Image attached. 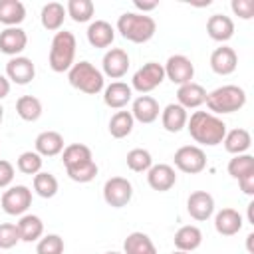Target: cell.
<instances>
[{
	"label": "cell",
	"instance_id": "obj_1",
	"mask_svg": "<svg viewBox=\"0 0 254 254\" xmlns=\"http://www.w3.org/2000/svg\"><path fill=\"white\" fill-rule=\"evenodd\" d=\"M187 129L192 141L204 147H214L222 143L226 135V123L210 111H194L187 121Z\"/></svg>",
	"mask_w": 254,
	"mask_h": 254
},
{
	"label": "cell",
	"instance_id": "obj_2",
	"mask_svg": "<svg viewBox=\"0 0 254 254\" xmlns=\"http://www.w3.org/2000/svg\"><path fill=\"white\" fill-rule=\"evenodd\" d=\"M117 32L133 44H145L149 42L157 32V22L149 14L139 12H123L117 18Z\"/></svg>",
	"mask_w": 254,
	"mask_h": 254
},
{
	"label": "cell",
	"instance_id": "obj_3",
	"mask_svg": "<svg viewBox=\"0 0 254 254\" xmlns=\"http://www.w3.org/2000/svg\"><path fill=\"white\" fill-rule=\"evenodd\" d=\"M206 107L214 115H224V113H234L240 111L246 105V91L240 85H220L212 91L206 93L204 99Z\"/></svg>",
	"mask_w": 254,
	"mask_h": 254
},
{
	"label": "cell",
	"instance_id": "obj_4",
	"mask_svg": "<svg viewBox=\"0 0 254 254\" xmlns=\"http://www.w3.org/2000/svg\"><path fill=\"white\" fill-rule=\"evenodd\" d=\"M75 36L67 30H60L54 34L52 38V46H50V56H48V64L52 67V71L56 73H64L69 71V67L75 64Z\"/></svg>",
	"mask_w": 254,
	"mask_h": 254
},
{
	"label": "cell",
	"instance_id": "obj_5",
	"mask_svg": "<svg viewBox=\"0 0 254 254\" xmlns=\"http://www.w3.org/2000/svg\"><path fill=\"white\" fill-rule=\"evenodd\" d=\"M67 81L81 93L97 95L105 87V75L91 62H75L67 71Z\"/></svg>",
	"mask_w": 254,
	"mask_h": 254
},
{
	"label": "cell",
	"instance_id": "obj_6",
	"mask_svg": "<svg viewBox=\"0 0 254 254\" xmlns=\"http://www.w3.org/2000/svg\"><path fill=\"white\" fill-rule=\"evenodd\" d=\"M165 81V69L159 62H147L143 64L131 77V89L139 91L141 95H147L149 91L157 89Z\"/></svg>",
	"mask_w": 254,
	"mask_h": 254
},
{
	"label": "cell",
	"instance_id": "obj_7",
	"mask_svg": "<svg viewBox=\"0 0 254 254\" xmlns=\"http://www.w3.org/2000/svg\"><path fill=\"white\" fill-rule=\"evenodd\" d=\"M0 206L6 214L10 216H22L28 212V208L32 206V190L26 185H14L8 187L2 192L0 198Z\"/></svg>",
	"mask_w": 254,
	"mask_h": 254
},
{
	"label": "cell",
	"instance_id": "obj_8",
	"mask_svg": "<svg viewBox=\"0 0 254 254\" xmlns=\"http://www.w3.org/2000/svg\"><path fill=\"white\" fill-rule=\"evenodd\" d=\"M175 167L187 175H198L206 167V155L198 145H183L175 151Z\"/></svg>",
	"mask_w": 254,
	"mask_h": 254
},
{
	"label": "cell",
	"instance_id": "obj_9",
	"mask_svg": "<svg viewBox=\"0 0 254 254\" xmlns=\"http://www.w3.org/2000/svg\"><path fill=\"white\" fill-rule=\"evenodd\" d=\"M133 198V185L125 177H111L103 185V200L113 208H123Z\"/></svg>",
	"mask_w": 254,
	"mask_h": 254
},
{
	"label": "cell",
	"instance_id": "obj_10",
	"mask_svg": "<svg viewBox=\"0 0 254 254\" xmlns=\"http://www.w3.org/2000/svg\"><path fill=\"white\" fill-rule=\"evenodd\" d=\"M163 69H165V77L171 79V81L177 83V85L190 83L192 77H194V65H192V62H190L187 56H183V54L169 56V60L165 62Z\"/></svg>",
	"mask_w": 254,
	"mask_h": 254
},
{
	"label": "cell",
	"instance_id": "obj_11",
	"mask_svg": "<svg viewBox=\"0 0 254 254\" xmlns=\"http://www.w3.org/2000/svg\"><path fill=\"white\" fill-rule=\"evenodd\" d=\"M6 77L10 83L16 85H28L36 77V65L30 58L26 56H16L10 58L6 64Z\"/></svg>",
	"mask_w": 254,
	"mask_h": 254
},
{
	"label": "cell",
	"instance_id": "obj_12",
	"mask_svg": "<svg viewBox=\"0 0 254 254\" xmlns=\"http://www.w3.org/2000/svg\"><path fill=\"white\" fill-rule=\"evenodd\" d=\"M129 69V56L123 48H109L101 60V73L111 79H121Z\"/></svg>",
	"mask_w": 254,
	"mask_h": 254
},
{
	"label": "cell",
	"instance_id": "obj_13",
	"mask_svg": "<svg viewBox=\"0 0 254 254\" xmlns=\"http://www.w3.org/2000/svg\"><path fill=\"white\" fill-rule=\"evenodd\" d=\"M187 212L190 214V218L202 222L208 220L214 214V198L210 192L206 190H194L189 194L187 198Z\"/></svg>",
	"mask_w": 254,
	"mask_h": 254
},
{
	"label": "cell",
	"instance_id": "obj_14",
	"mask_svg": "<svg viewBox=\"0 0 254 254\" xmlns=\"http://www.w3.org/2000/svg\"><path fill=\"white\" fill-rule=\"evenodd\" d=\"M28 46V34L16 26V28H4L0 32V52L10 56V58H16L20 56Z\"/></svg>",
	"mask_w": 254,
	"mask_h": 254
},
{
	"label": "cell",
	"instance_id": "obj_15",
	"mask_svg": "<svg viewBox=\"0 0 254 254\" xmlns=\"http://www.w3.org/2000/svg\"><path fill=\"white\" fill-rule=\"evenodd\" d=\"M147 183L153 190H159V192H167L175 187L177 183V173L171 165L167 163H159V165H153L149 171H147Z\"/></svg>",
	"mask_w": 254,
	"mask_h": 254
},
{
	"label": "cell",
	"instance_id": "obj_16",
	"mask_svg": "<svg viewBox=\"0 0 254 254\" xmlns=\"http://www.w3.org/2000/svg\"><path fill=\"white\" fill-rule=\"evenodd\" d=\"M85 36H87V42H89L91 48L103 50V48H109L113 44L115 28L105 20H93V22H89Z\"/></svg>",
	"mask_w": 254,
	"mask_h": 254
},
{
	"label": "cell",
	"instance_id": "obj_17",
	"mask_svg": "<svg viewBox=\"0 0 254 254\" xmlns=\"http://www.w3.org/2000/svg\"><path fill=\"white\" fill-rule=\"evenodd\" d=\"M238 67V56L232 48L220 46L210 54V69L216 75H230Z\"/></svg>",
	"mask_w": 254,
	"mask_h": 254
},
{
	"label": "cell",
	"instance_id": "obj_18",
	"mask_svg": "<svg viewBox=\"0 0 254 254\" xmlns=\"http://www.w3.org/2000/svg\"><path fill=\"white\" fill-rule=\"evenodd\" d=\"M159 113H161V107H159V101L151 95H139L133 99V105H131V115L135 121L139 123H153L159 119Z\"/></svg>",
	"mask_w": 254,
	"mask_h": 254
},
{
	"label": "cell",
	"instance_id": "obj_19",
	"mask_svg": "<svg viewBox=\"0 0 254 254\" xmlns=\"http://www.w3.org/2000/svg\"><path fill=\"white\" fill-rule=\"evenodd\" d=\"M133 99V89L125 81H111L103 87V103L111 109H123Z\"/></svg>",
	"mask_w": 254,
	"mask_h": 254
},
{
	"label": "cell",
	"instance_id": "obj_20",
	"mask_svg": "<svg viewBox=\"0 0 254 254\" xmlns=\"http://www.w3.org/2000/svg\"><path fill=\"white\" fill-rule=\"evenodd\" d=\"M242 224H244V218L234 208H222V210H218L214 214V228L222 236H234V234H238L242 230Z\"/></svg>",
	"mask_w": 254,
	"mask_h": 254
},
{
	"label": "cell",
	"instance_id": "obj_21",
	"mask_svg": "<svg viewBox=\"0 0 254 254\" xmlns=\"http://www.w3.org/2000/svg\"><path fill=\"white\" fill-rule=\"evenodd\" d=\"M206 34L214 42H220V44L228 42L234 36V22H232V18L224 16V14H212L206 20Z\"/></svg>",
	"mask_w": 254,
	"mask_h": 254
},
{
	"label": "cell",
	"instance_id": "obj_22",
	"mask_svg": "<svg viewBox=\"0 0 254 254\" xmlns=\"http://www.w3.org/2000/svg\"><path fill=\"white\" fill-rule=\"evenodd\" d=\"M206 99V89L200 85V83H185V85H179L177 89V103L185 109H196L204 103Z\"/></svg>",
	"mask_w": 254,
	"mask_h": 254
},
{
	"label": "cell",
	"instance_id": "obj_23",
	"mask_svg": "<svg viewBox=\"0 0 254 254\" xmlns=\"http://www.w3.org/2000/svg\"><path fill=\"white\" fill-rule=\"evenodd\" d=\"M175 250H183V252H194L200 244H202V232L198 226L194 224H185L175 232Z\"/></svg>",
	"mask_w": 254,
	"mask_h": 254
},
{
	"label": "cell",
	"instance_id": "obj_24",
	"mask_svg": "<svg viewBox=\"0 0 254 254\" xmlns=\"http://www.w3.org/2000/svg\"><path fill=\"white\" fill-rule=\"evenodd\" d=\"M67 12H65V6L60 4V2H48L42 6V12H40V22L44 26V30L48 32H60L62 26H64V20H65Z\"/></svg>",
	"mask_w": 254,
	"mask_h": 254
},
{
	"label": "cell",
	"instance_id": "obj_25",
	"mask_svg": "<svg viewBox=\"0 0 254 254\" xmlns=\"http://www.w3.org/2000/svg\"><path fill=\"white\" fill-rule=\"evenodd\" d=\"M34 147L40 157H56L64 151V137L58 131H42L36 137Z\"/></svg>",
	"mask_w": 254,
	"mask_h": 254
},
{
	"label": "cell",
	"instance_id": "obj_26",
	"mask_svg": "<svg viewBox=\"0 0 254 254\" xmlns=\"http://www.w3.org/2000/svg\"><path fill=\"white\" fill-rule=\"evenodd\" d=\"M187 121H189V113L179 103H169L161 111V123L169 133H179L181 129L187 127Z\"/></svg>",
	"mask_w": 254,
	"mask_h": 254
},
{
	"label": "cell",
	"instance_id": "obj_27",
	"mask_svg": "<svg viewBox=\"0 0 254 254\" xmlns=\"http://www.w3.org/2000/svg\"><path fill=\"white\" fill-rule=\"evenodd\" d=\"M16 226H18L22 242H38L44 236V222L38 214H28V212L22 214Z\"/></svg>",
	"mask_w": 254,
	"mask_h": 254
},
{
	"label": "cell",
	"instance_id": "obj_28",
	"mask_svg": "<svg viewBox=\"0 0 254 254\" xmlns=\"http://www.w3.org/2000/svg\"><path fill=\"white\" fill-rule=\"evenodd\" d=\"M26 20V6L20 0H0V24L16 28Z\"/></svg>",
	"mask_w": 254,
	"mask_h": 254
},
{
	"label": "cell",
	"instance_id": "obj_29",
	"mask_svg": "<svg viewBox=\"0 0 254 254\" xmlns=\"http://www.w3.org/2000/svg\"><path fill=\"white\" fill-rule=\"evenodd\" d=\"M123 254H157V248L145 232L135 230L123 240Z\"/></svg>",
	"mask_w": 254,
	"mask_h": 254
},
{
	"label": "cell",
	"instance_id": "obj_30",
	"mask_svg": "<svg viewBox=\"0 0 254 254\" xmlns=\"http://www.w3.org/2000/svg\"><path fill=\"white\" fill-rule=\"evenodd\" d=\"M222 143H224V149H226L230 155H242V153H246V151L250 149L252 137H250V133H248L246 129L236 127V129H232V131H226Z\"/></svg>",
	"mask_w": 254,
	"mask_h": 254
},
{
	"label": "cell",
	"instance_id": "obj_31",
	"mask_svg": "<svg viewBox=\"0 0 254 254\" xmlns=\"http://www.w3.org/2000/svg\"><path fill=\"white\" fill-rule=\"evenodd\" d=\"M42 111H44L42 101L36 95H22L16 101V113L24 121H30V123L32 121H38L42 117Z\"/></svg>",
	"mask_w": 254,
	"mask_h": 254
},
{
	"label": "cell",
	"instance_id": "obj_32",
	"mask_svg": "<svg viewBox=\"0 0 254 254\" xmlns=\"http://www.w3.org/2000/svg\"><path fill=\"white\" fill-rule=\"evenodd\" d=\"M65 12L73 22L85 24V22H91L95 14V4L91 0H69L65 4Z\"/></svg>",
	"mask_w": 254,
	"mask_h": 254
},
{
	"label": "cell",
	"instance_id": "obj_33",
	"mask_svg": "<svg viewBox=\"0 0 254 254\" xmlns=\"http://www.w3.org/2000/svg\"><path fill=\"white\" fill-rule=\"evenodd\" d=\"M133 125H135V119H133L131 111H117L109 119V133L115 139H123L127 135H131Z\"/></svg>",
	"mask_w": 254,
	"mask_h": 254
},
{
	"label": "cell",
	"instance_id": "obj_34",
	"mask_svg": "<svg viewBox=\"0 0 254 254\" xmlns=\"http://www.w3.org/2000/svg\"><path fill=\"white\" fill-rule=\"evenodd\" d=\"M34 192L42 198H52L58 194V189H60V183L58 179L52 175V173H46V171H40L38 175H34Z\"/></svg>",
	"mask_w": 254,
	"mask_h": 254
},
{
	"label": "cell",
	"instance_id": "obj_35",
	"mask_svg": "<svg viewBox=\"0 0 254 254\" xmlns=\"http://www.w3.org/2000/svg\"><path fill=\"white\" fill-rule=\"evenodd\" d=\"M97 171L99 169H97V163L93 159L77 163V165H71V167H65V173L73 183H91L95 179Z\"/></svg>",
	"mask_w": 254,
	"mask_h": 254
},
{
	"label": "cell",
	"instance_id": "obj_36",
	"mask_svg": "<svg viewBox=\"0 0 254 254\" xmlns=\"http://www.w3.org/2000/svg\"><path fill=\"white\" fill-rule=\"evenodd\" d=\"M89 159H93L91 149L83 143H71V145L64 147V151H62L64 167H71V165H77V163H83V161H89Z\"/></svg>",
	"mask_w": 254,
	"mask_h": 254
},
{
	"label": "cell",
	"instance_id": "obj_37",
	"mask_svg": "<svg viewBox=\"0 0 254 254\" xmlns=\"http://www.w3.org/2000/svg\"><path fill=\"white\" fill-rule=\"evenodd\" d=\"M127 161V167L133 171V173H147L151 167H153V157L147 149H141V147H135L127 153L125 157Z\"/></svg>",
	"mask_w": 254,
	"mask_h": 254
},
{
	"label": "cell",
	"instance_id": "obj_38",
	"mask_svg": "<svg viewBox=\"0 0 254 254\" xmlns=\"http://www.w3.org/2000/svg\"><path fill=\"white\" fill-rule=\"evenodd\" d=\"M228 175L232 179H242L244 175H250L254 173V157L250 153H242V155H234L230 161H228Z\"/></svg>",
	"mask_w": 254,
	"mask_h": 254
},
{
	"label": "cell",
	"instance_id": "obj_39",
	"mask_svg": "<svg viewBox=\"0 0 254 254\" xmlns=\"http://www.w3.org/2000/svg\"><path fill=\"white\" fill-rule=\"evenodd\" d=\"M42 163H44V159L36 151H24V153H20L16 167L24 175H38L42 171Z\"/></svg>",
	"mask_w": 254,
	"mask_h": 254
},
{
	"label": "cell",
	"instance_id": "obj_40",
	"mask_svg": "<svg viewBox=\"0 0 254 254\" xmlns=\"http://www.w3.org/2000/svg\"><path fill=\"white\" fill-rule=\"evenodd\" d=\"M64 238L60 234H46L36 244V254H64Z\"/></svg>",
	"mask_w": 254,
	"mask_h": 254
},
{
	"label": "cell",
	"instance_id": "obj_41",
	"mask_svg": "<svg viewBox=\"0 0 254 254\" xmlns=\"http://www.w3.org/2000/svg\"><path fill=\"white\" fill-rule=\"evenodd\" d=\"M20 242V232L14 222L0 224V250H10Z\"/></svg>",
	"mask_w": 254,
	"mask_h": 254
},
{
	"label": "cell",
	"instance_id": "obj_42",
	"mask_svg": "<svg viewBox=\"0 0 254 254\" xmlns=\"http://www.w3.org/2000/svg\"><path fill=\"white\" fill-rule=\"evenodd\" d=\"M230 8H232L234 16H238L240 20L254 18V2L252 0H232Z\"/></svg>",
	"mask_w": 254,
	"mask_h": 254
},
{
	"label": "cell",
	"instance_id": "obj_43",
	"mask_svg": "<svg viewBox=\"0 0 254 254\" xmlns=\"http://www.w3.org/2000/svg\"><path fill=\"white\" fill-rule=\"evenodd\" d=\"M14 181V165L6 159H0V189H8Z\"/></svg>",
	"mask_w": 254,
	"mask_h": 254
},
{
	"label": "cell",
	"instance_id": "obj_44",
	"mask_svg": "<svg viewBox=\"0 0 254 254\" xmlns=\"http://www.w3.org/2000/svg\"><path fill=\"white\" fill-rule=\"evenodd\" d=\"M238 185H240V190H242L244 194L252 196V194H254V173L244 175L242 179H238Z\"/></svg>",
	"mask_w": 254,
	"mask_h": 254
},
{
	"label": "cell",
	"instance_id": "obj_45",
	"mask_svg": "<svg viewBox=\"0 0 254 254\" xmlns=\"http://www.w3.org/2000/svg\"><path fill=\"white\" fill-rule=\"evenodd\" d=\"M133 4H135V8L139 10V14H147V12H153V10L159 6V2H141V0H135Z\"/></svg>",
	"mask_w": 254,
	"mask_h": 254
},
{
	"label": "cell",
	"instance_id": "obj_46",
	"mask_svg": "<svg viewBox=\"0 0 254 254\" xmlns=\"http://www.w3.org/2000/svg\"><path fill=\"white\" fill-rule=\"evenodd\" d=\"M8 93H10V81L6 75L0 73V99H4Z\"/></svg>",
	"mask_w": 254,
	"mask_h": 254
},
{
	"label": "cell",
	"instance_id": "obj_47",
	"mask_svg": "<svg viewBox=\"0 0 254 254\" xmlns=\"http://www.w3.org/2000/svg\"><path fill=\"white\" fill-rule=\"evenodd\" d=\"M252 242H254V232H250V234L246 236V250H248L250 254H254V248H252Z\"/></svg>",
	"mask_w": 254,
	"mask_h": 254
},
{
	"label": "cell",
	"instance_id": "obj_48",
	"mask_svg": "<svg viewBox=\"0 0 254 254\" xmlns=\"http://www.w3.org/2000/svg\"><path fill=\"white\" fill-rule=\"evenodd\" d=\"M248 222L254 224V202H248Z\"/></svg>",
	"mask_w": 254,
	"mask_h": 254
},
{
	"label": "cell",
	"instance_id": "obj_49",
	"mask_svg": "<svg viewBox=\"0 0 254 254\" xmlns=\"http://www.w3.org/2000/svg\"><path fill=\"white\" fill-rule=\"evenodd\" d=\"M171 254H190V252H183V250H173Z\"/></svg>",
	"mask_w": 254,
	"mask_h": 254
},
{
	"label": "cell",
	"instance_id": "obj_50",
	"mask_svg": "<svg viewBox=\"0 0 254 254\" xmlns=\"http://www.w3.org/2000/svg\"><path fill=\"white\" fill-rule=\"evenodd\" d=\"M2 119H4V107L0 105V123H2Z\"/></svg>",
	"mask_w": 254,
	"mask_h": 254
},
{
	"label": "cell",
	"instance_id": "obj_51",
	"mask_svg": "<svg viewBox=\"0 0 254 254\" xmlns=\"http://www.w3.org/2000/svg\"><path fill=\"white\" fill-rule=\"evenodd\" d=\"M103 254H123V252H117V250H109V252H103Z\"/></svg>",
	"mask_w": 254,
	"mask_h": 254
}]
</instances>
